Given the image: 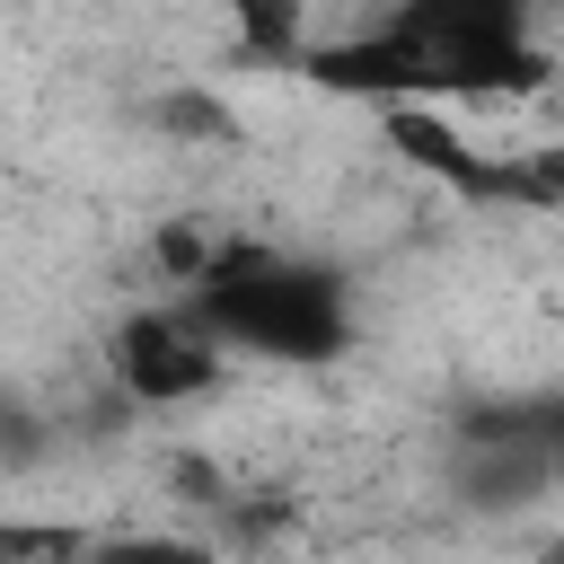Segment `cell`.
I'll return each mask as SVG.
<instances>
[{
	"label": "cell",
	"instance_id": "1",
	"mask_svg": "<svg viewBox=\"0 0 564 564\" xmlns=\"http://www.w3.org/2000/svg\"><path fill=\"white\" fill-rule=\"evenodd\" d=\"M546 0H379L352 35H317L300 70L317 88L423 115L502 106L546 88Z\"/></svg>",
	"mask_w": 564,
	"mask_h": 564
},
{
	"label": "cell",
	"instance_id": "2",
	"mask_svg": "<svg viewBox=\"0 0 564 564\" xmlns=\"http://www.w3.org/2000/svg\"><path fill=\"white\" fill-rule=\"evenodd\" d=\"M167 291L212 326L229 361L264 370H326L361 344V291L335 256L256 238V229H212V238H167Z\"/></svg>",
	"mask_w": 564,
	"mask_h": 564
},
{
	"label": "cell",
	"instance_id": "3",
	"mask_svg": "<svg viewBox=\"0 0 564 564\" xmlns=\"http://www.w3.org/2000/svg\"><path fill=\"white\" fill-rule=\"evenodd\" d=\"M97 370L115 388L123 414H194L229 388V352L212 344V326L176 300V291H150V300H123L97 335Z\"/></svg>",
	"mask_w": 564,
	"mask_h": 564
},
{
	"label": "cell",
	"instance_id": "4",
	"mask_svg": "<svg viewBox=\"0 0 564 564\" xmlns=\"http://www.w3.org/2000/svg\"><path fill=\"white\" fill-rule=\"evenodd\" d=\"M79 564H212V546L203 538H167V529H123V538H106V529H88V555Z\"/></svg>",
	"mask_w": 564,
	"mask_h": 564
},
{
	"label": "cell",
	"instance_id": "5",
	"mask_svg": "<svg viewBox=\"0 0 564 564\" xmlns=\"http://www.w3.org/2000/svg\"><path fill=\"white\" fill-rule=\"evenodd\" d=\"M88 529H53V520H0V564H79Z\"/></svg>",
	"mask_w": 564,
	"mask_h": 564
},
{
	"label": "cell",
	"instance_id": "6",
	"mask_svg": "<svg viewBox=\"0 0 564 564\" xmlns=\"http://www.w3.org/2000/svg\"><path fill=\"white\" fill-rule=\"evenodd\" d=\"M44 449V423H35V405L18 397V388H0V458H35Z\"/></svg>",
	"mask_w": 564,
	"mask_h": 564
},
{
	"label": "cell",
	"instance_id": "7",
	"mask_svg": "<svg viewBox=\"0 0 564 564\" xmlns=\"http://www.w3.org/2000/svg\"><path fill=\"white\" fill-rule=\"evenodd\" d=\"M538 432H546V449H555V467H564V405H546V423H538Z\"/></svg>",
	"mask_w": 564,
	"mask_h": 564
}]
</instances>
